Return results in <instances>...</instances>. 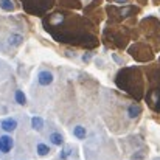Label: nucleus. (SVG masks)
Segmentation results:
<instances>
[{"instance_id":"f257e3e1","label":"nucleus","mask_w":160,"mask_h":160,"mask_svg":"<svg viewBox=\"0 0 160 160\" xmlns=\"http://www.w3.org/2000/svg\"><path fill=\"white\" fill-rule=\"evenodd\" d=\"M12 148H14V140H12V137L8 135V134H2V135H0V152L8 154V152L12 151Z\"/></svg>"},{"instance_id":"f03ea898","label":"nucleus","mask_w":160,"mask_h":160,"mask_svg":"<svg viewBox=\"0 0 160 160\" xmlns=\"http://www.w3.org/2000/svg\"><path fill=\"white\" fill-rule=\"evenodd\" d=\"M53 81H54V76L50 70H41V72L38 73V82H39V86L48 87Z\"/></svg>"},{"instance_id":"7ed1b4c3","label":"nucleus","mask_w":160,"mask_h":160,"mask_svg":"<svg viewBox=\"0 0 160 160\" xmlns=\"http://www.w3.org/2000/svg\"><path fill=\"white\" fill-rule=\"evenodd\" d=\"M0 128L3 132H12L17 129V120L12 118V117H6L0 121Z\"/></svg>"},{"instance_id":"20e7f679","label":"nucleus","mask_w":160,"mask_h":160,"mask_svg":"<svg viewBox=\"0 0 160 160\" xmlns=\"http://www.w3.org/2000/svg\"><path fill=\"white\" fill-rule=\"evenodd\" d=\"M22 42H23V36H22L20 33H11V34L6 38V45L11 47V48L19 47Z\"/></svg>"},{"instance_id":"39448f33","label":"nucleus","mask_w":160,"mask_h":160,"mask_svg":"<svg viewBox=\"0 0 160 160\" xmlns=\"http://www.w3.org/2000/svg\"><path fill=\"white\" fill-rule=\"evenodd\" d=\"M126 113H128V117H129L131 120H135L137 117H140V113H142V107L138 106V104H131V106L128 107Z\"/></svg>"},{"instance_id":"423d86ee","label":"nucleus","mask_w":160,"mask_h":160,"mask_svg":"<svg viewBox=\"0 0 160 160\" xmlns=\"http://www.w3.org/2000/svg\"><path fill=\"white\" fill-rule=\"evenodd\" d=\"M72 132H73V135H75L78 140H84V138L87 137V131H86V128L81 126V124H76Z\"/></svg>"},{"instance_id":"0eeeda50","label":"nucleus","mask_w":160,"mask_h":160,"mask_svg":"<svg viewBox=\"0 0 160 160\" xmlns=\"http://www.w3.org/2000/svg\"><path fill=\"white\" fill-rule=\"evenodd\" d=\"M36 152H38V156L45 157V156L50 154V146H48L47 143H44V142H39V143L36 145Z\"/></svg>"},{"instance_id":"6e6552de","label":"nucleus","mask_w":160,"mask_h":160,"mask_svg":"<svg viewBox=\"0 0 160 160\" xmlns=\"http://www.w3.org/2000/svg\"><path fill=\"white\" fill-rule=\"evenodd\" d=\"M44 126H45L44 118H41V117H33V118H31V128H33L34 131L41 132V131L44 129Z\"/></svg>"},{"instance_id":"1a4fd4ad","label":"nucleus","mask_w":160,"mask_h":160,"mask_svg":"<svg viewBox=\"0 0 160 160\" xmlns=\"http://www.w3.org/2000/svg\"><path fill=\"white\" fill-rule=\"evenodd\" d=\"M48 138H50V143L54 145V146H62L64 145V137L59 132H52Z\"/></svg>"},{"instance_id":"9d476101","label":"nucleus","mask_w":160,"mask_h":160,"mask_svg":"<svg viewBox=\"0 0 160 160\" xmlns=\"http://www.w3.org/2000/svg\"><path fill=\"white\" fill-rule=\"evenodd\" d=\"M14 101L19 106H25L27 104V97H25V93L20 89H16V92H14Z\"/></svg>"},{"instance_id":"9b49d317","label":"nucleus","mask_w":160,"mask_h":160,"mask_svg":"<svg viewBox=\"0 0 160 160\" xmlns=\"http://www.w3.org/2000/svg\"><path fill=\"white\" fill-rule=\"evenodd\" d=\"M0 9L5 12H11L14 11V3L11 0H0Z\"/></svg>"},{"instance_id":"f8f14e48","label":"nucleus","mask_w":160,"mask_h":160,"mask_svg":"<svg viewBox=\"0 0 160 160\" xmlns=\"http://www.w3.org/2000/svg\"><path fill=\"white\" fill-rule=\"evenodd\" d=\"M70 154H72V148H70V146H65V148L61 151L59 157H61V160H67L70 157Z\"/></svg>"},{"instance_id":"ddd939ff","label":"nucleus","mask_w":160,"mask_h":160,"mask_svg":"<svg viewBox=\"0 0 160 160\" xmlns=\"http://www.w3.org/2000/svg\"><path fill=\"white\" fill-rule=\"evenodd\" d=\"M134 9H135V8H126V9H123V11H121V16H124V17H126V16L132 14V12H134Z\"/></svg>"},{"instance_id":"4468645a","label":"nucleus","mask_w":160,"mask_h":160,"mask_svg":"<svg viewBox=\"0 0 160 160\" xmlns=\"http://www.w3.org/2000/svg\"><path fill=\"white\" fill-rule=\"evenodd\" d=\"M82 59H84V62H89V59H92V53H86L82 56Z\"/></svg>"},{"instance_id":"2eb2a0df","label":"nucleus","mask_w":160,"mask_h":160,"mask_svg":"<svg viewBox=\"0 0 160 160\" xmlns=\"http://www.w3.org/2000/svg\"><path fill=\"white\" fill-rule=\"evenodd\" d=\"M112 58L115 59V62H117V64H121V62H123V61H121V58H120V56H117V54H112Z\"/></svg>"},{"instance_id":"dca6fc26","label":"nucleus","mask_w":160,"mask_h":160,"mask_svg":"<svg viewBox=\"0 0 160 160\" xmlns=\"http://www.w3.org/2000/svg\"><path fill=\"white\" fill-rule=\"evenodd\" d=\"M115 2H117V3H126L128 0H115Z\"/></svg>"}]
</instances>
